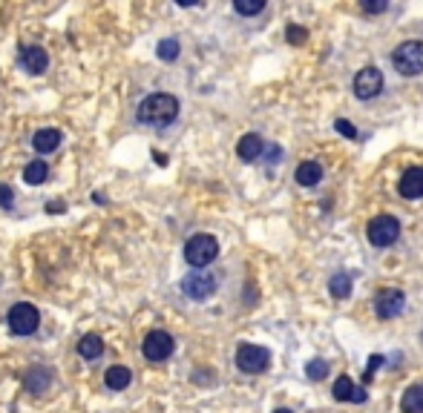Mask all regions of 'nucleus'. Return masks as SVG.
<instances>
[{
    "label": "nucleus",
    "mask_w": 423,
    "mask_h": 413,
    "mask_svg": "<svg viewBox=\"0 0 423 413\" xmlns=\"http://www.w3.org/2000/svg\"><path fill=\"white\" fill-rule=\"evenodd\" d=\"M179 118V98L168 92H156L147 95L144 101L138 104V120L147 127H170Z\"/></svg>",
    "instance_id": "obj_1"
},
{
    "label": "nucleus",
    "mask_w": 423,
    "mask_h": 413,
    "mask_svg": "<svg viewBox=\"0 0 423 413\" xmlns=\"http://www.w3.org/2000/svg\"><path fill=\"white\" fill-rule=\"evenodd\" d=\"M392 66L403 78H415L423 72V40H403L392 52Z\"/></svg>",
    "instance_id": "obj_2"
},
{
    "label": "nucleus",
    "mask_w": 423,
    "mask_h": 413,
    "mask_svg": "<svg viewBox=\"0 0 423 413\" xmlns=\"http://www.w3.org/2000/svg\"><path fill=\"white\" fill-rule=\"evenodd\" d=\"M219 256V241L214 235H207V233H199L193 238H187V244H184V261L196 267V270H205V267L210 264Z\"/></svg>",
    "instance_id": "obj_3"
},
{
    "label": "nucleus",
    "mask_w": 423,
    "mask_h": 413,
    "mask_svg": "<svg viewBox=\"0 0 423 413\" xmlns=\"http://www.w3.org/2000/svg\"><path fill=\"white\" fill-rule=\"evenodd\" d=\"M366 235L371 247H392L401 235V221L394 215H374L366 227Z\"/></svg>",
    "instance_id": "obj_4"
},
{
    "label": "nucleus",
    "mask_w": 423,
    "mask_h": 413,
    "mask_svg": "<svg viewBox=\"0 0 423 413\" xmlns=\"http://www.w3.org/2000/svg\"><path fill=\"white\" fill-rule=\"evenodd\" d=\"M216 287H219L216 276L207 273V270H193V273H187L181 279V293L187 299H193V302H207L216 293Z\"/></svg>",
    "instance_id": "obj_5"
},
{
    "label": "nucleus",
    "mask_w": 423,
    "mask_h": 413,
    "mask_svg": "<svg viewBox=\"0 0 423 413\" xmlns=\"http://www.w3.org/2000/svg\"><path fill=\"white\" fill-rule=\"evenodd\" d=\"M6 322H9V330L15 336H32L38 330V325H40V313L32 304H27V302H17V304L9 307Z\"/></svg>",
    "instance_id": "obj_6"
},
{
    "label": "nucleus",
    "mask_w": 423,
    "mask_h": 413,
    "mask_svg": "<svg viewBox=\"0 0 423 413\" xmlns=\"http://www.w3.org/2000/svg\"><path fill=\"white\" fill-rule=\"evenodd\" d=\"M268 364H271V353L260 345H239L237 350V368L248 376H256V373H265L268 371Z\"/></svg>",
    "instance_id": "obj_7"
},
{
    "label": "nucleus",
    "mask_w": 423,
    "mask_h": 413,
    "mask_svg": "<svg viewBox=\"0 0 423 413\" xmlns=\"http://www.w3.org/2000/svg\"><path fill=\"white\" fill-rule=\"evenodd\" d=\"M176 350V342L168 330H150L144 336V345H141V353H144L147 361H164L170 359Z\"/></svg>",
    "instance_id": "obj_8"
},
{
    "label": "nucleus",
    "mask_w": 423,
    "mask_h": 413,
    "mask_svg": "<svg viewBox=\"0 0 423 413\" xmlns=\"http://www.w3.org/2000/svg\"><path fill=\"white\" fill-rule=\"evenodd\" d=\"M380 89H383V72L378 66H363L355 75V95L360 101L378 98Z\"/></svg>",
    "instance_id": "obj_9"
},
{
    "label": "nucleus",
    "mask_w": 423,
    "mask_h": 413,
    "mask_svg": "<svg viewBox=\"0 0 423 413\" xmlns=\"http://www.w3.org/2000/svg\"><path fill=\"white\" fill-rule=\"evenodd\" d=\"M406 307V296L403 290H394V287H386L380 290L378 296H374V313L380 315V319H394V315H401Z\"/></svg>",
    "instance_id": "obj_10"
},
{
    "label": "nucleus",
    "mask_w": 423,
    "mask_h": 413,
    "mask_svg": "<svg viewBox=\"0 0 423 413\" xmlns=\"http://www.w3.org/2000/svg\"><path fill=\"white\" fill-rule=\"evenodd\" d=\"M397 192H401L406 201L423 198V166H409L401 176V181H397Z\"/></svg>",
    "instance_id": "obj_11"
},
{
    "label": "nucleus",
    "mask_w": 423,
    "mask_h": 413,
    "mask_svg": "<svg viewBox=\"0 0 423 413\" xmlns=\"http://www.w3.org/2000/svg\"><path fill=\"white\" fill-rule=\"evenodd\" d=\"M20 66L29 72V75H43L46 66H50V55H46L43 46H23L20 49Z\"/></svg>",
    "instance_id": "obj_12"
},
{
    "label": "nucleus",
    "mask_w": 423,
    "mask_h": 413,
    "mask_svg": "<svg viewBox=\"0 0 423 413\" xmlns=\"http://www.w3.org/2000/svg\"><path fill=\"white\" fill-rule=\"evenodd\" d=\"M61 141H64V135H61V130H38L35 135H32V147H35V153H40V155H50V153H55L58 147H61Z\"/></svg>",
    "instance_id": "obj_13"
},
{
    "label": "nucleus",
    "mask_w": 423,
    "mask_h": 413,
    "mask_svg": "<svg viewBox=\"0 0 423 413\" xmlns=\"http://www.w3.org/2000/svg\"><path fill=\"white\" fill-rule=\"evenodd\" d=\"M23 382H27V391L43 393V391H50V384H52V371L43 368V364H35V368H29V373Z\"/></svg>",
    "instance_id": "obj_14"
},
{
    "label": "nucleus",
    "mask_w": 423,
    "mask_h": 413,
    "mask_svg": "<svg viewBox=\"0 0 423 413\" xmlns=\"http://www.w3.org/2000/svg\"><path fill=\"white\" fill-rule=\"evenodd\" d=\"M262 150H265V143H262V138L256 135V132L242 135L239 143H237V155H239L242 161H256V158L262 155Z\"/></svg>",
    "instance_id": "obj_15"
},
{
    "label": "nucleus",
    "mask_w": 423,
    "mask_h": 413,
    "mask_svg": "<svg viewBox=\"0 0 423 413\" xmlns=\"http://www.w3.org/2000/svg\"><path fill=\"white\" fill-rule=\"evenodd\" d=\"M334 399H337V402H366V391L355 387L351 376H340V379L334 382Z\"/></svg>",
    "instance_id": "obj_16"
},
{
    "label": "nucleus",
    "mask_w": 423,
    "mask_h": 413,
    "mask_svg": "<svg viewBox=\"0 0 423 413\" xmlns=\"http://www.w3.org/2000/svg\"><path fill=\"white\" fill-rule=\"evenodd\" d=\"M294 178H297L299 187H317V184L322 181V166H320L317 161H302V164L297 166Z\"/></svg>",
    "instance_id": "obj_17"
},
{
    "label": "nucleus",
    "mask_w": 423,
    "mask_h": 413,
    "mask_svg": "<svg viewBox=\"0 0 423 413\" xmlns=\"http://www.w3.org/2000/svg\"><path fill=\"white\" fill-rule=\"evenodd\" d=\"M130 382H133V373H130V368H124V364H112V368L104 373V384L110 387V391H124Z\"/></svg>",
    "instance_id": "obj_18"
},
{
    "label": "nucleus",
    "mask_w": 423,
    "mask_h": 413,
    "mask_svg": "<svg viewBox=\"0 0 423 413\" xmlns=\"http://www.w3.org/2000/svg\"><path fill=\"white\" fill-rule=\"evenodd\" d=\"M351 287H355L351 273H334L332 279H328V293H332L334 299H340V302L351 296Z\"/></svg>",
    "instance_id": "obj_19"
},
{
    "label": "nucleus",
    "mask_w": 423,
    "mask_h": 413,
    "mask_svg": "<svg viewBox=\"0 0 423 413\" xmlns=\"http://www.w3.org/2000/svg\"><path fill=\"white\" fill-rule=\"evenodd\" d=\"M101 353H104V342H101V336H96V333L81 336V342H78V356H81V359L92 361V359H98Z\"/></svg>",
    "instance_id": "obj_20"
},
{
    "label": "nucleus",
    "mask_w": 423,
    "mask_h": 413,
    "mask_svg": "<svg viewBox=\"0 0 423 413\" xmlns=\"http://www.w3.org/2000/svg\"><path fill=\"white\" fill-rule=\"evenodd\" d=\"M403 413H423V384H412L401 399Z\"/></svg>",
    "instance_id": "obj_21"
},
{
    "label": "nucleus",
    "mask_w": 423,
    "mask_h": 413,
    "mask_svg": "<svg viewBox=\"0 0 423 413\" xmlns=\"http://www.w3.org/2000/svg\"><path fill=\"white\" fill-rule=\"evenodd\" d=\"M46 176H50V164L46 161H32V164H27V169H23V181L32 184V187L43 184Z\"/></svg>",
    "instance_id": "obj_22"
},
{
    "label": "nucleus",
    "mask_w": 423,
    "mask_h": 413,
    "mask_svg": "<svg viewBox=\"0 0 423 413\" xmlns=\"http://www.w3.org/2000/svg\"><path fill=\"white\" fill-rule=\"evenodd\" d=\"M179 52H181V46H179L176 38H164V40H158V46H156V55H158L161 61H168V63L176 61Z\"/></svg>",
    "instance_id": "obj_23"
},
{
    "label": "nucleus",
    "mask_w": 423,
    "mask_h": 413,
    "mask_svg": "<svg viewBox=\"0 0 423 413\" xmlns=\"http://www.w3.org/2000/svg\"><path fill=\"white\" fill-rule=\"evenodd\" d=\"M233 9L237 15H245V17H253L265 9V0H233Z\"/></svg>",
    "instance_id": "obj_24"
},
{
    "label": "nucleus",
    "mask_w": 423,
    "mask_h": 413,
    "mask_svg": "<svg viewBox=\"0 0 423 413\" xmlns=\"http://www.w3.org/2000/svg\"><path fill=\"white\" fill-rule=\"evenodd\" d=\"M305 376H309L311 382H322L328 376V361L325 359H311L309 364H305Z\"/></svg>",
    "instance_id": "obj_25"
},
{
    "label": "nucleus",
    "mask_w": 423,
    "mask_h": 413,
    "mask_svg": "<svg viewBox=\"0 0 423 413\" xmlns=\"http://www.w3.org/2000/svg\"><path fill=\"white\" fill-rule=\"evenodd\" d=\"M12 198H15L12 187H9V184H0V207L9 210V207H12Z\"/></svg>",
    "instance_id": "obj_26"
},
{
    "label": "nucleus",
    "mask_w": 423,
    "mask_h": 413,
    "mask_svg": "<svg viewBox=\"0 0 423 413\" xmlns=\"http://www.w3.org/2000/svg\"><path fill=\"white\" fill-rule=\"evenodd\" d=\"M334 127H337V132H340V135H346V138H357V127H355V124H348V120H337Z\"/></svg>",
    "instance_id": "obj_27"
},
{
    "label": "nucleus",
    "mask_w": 423,
    "mask_h": 413,
    "mask_svg": "<svg viewBox=\"0 0 423 413\" xmlns=\"http://www.w3.org/2000/svg\"><path fill=\"white\" fill-rule=\"evenodd\" d=\"M389 9V3H383V0H378V3H371V0H366V3H363V12H374V15H378V12H386Z\"/></svg>",
    "instance_id": "obj_28"
},
{
    "label": "nucleus",
    "mask_w": 423,
    "mask_h": 413,
    "mask_svg": "<svg viewBox=\"0 0 423 413\" xmlns=\"http://www.w3.org/2000/svg\"><path fill=\"white\" fill-rule=\"evenodd\" d=\"M288 40H291V43H297V40H305V29H299V26H291V29H288Z\"/></svg>",
    "instance_id": "obj_29"
},
{
    "label": "nucleus",
    "mask_w": 423,
    "mask_h": 413,
    "mask_svg": "<svg viewBox=\"0 0 423 413\" xmlns=\"http://www.w3.org/2000/svg\"><path fill=\"white\" fill-rule=\"evenodd\" d=\"M380 364H383V356H371V359H369V373H366V379H369L374 371H378Z\"/></svg>",
    "instance_id": "obj_30"
},
{
    "label": "nucleus",
    "mask_w": 423,
    "mask_h": 413,
    "mask_svg": "<svg viewBox=\"0 0 423 413\" xmlns=\"http://www.w3.org/2000/svg\"><path fill=\"white\" fill-rule=\"evenodd\" d=\"M61 210H66V204H61V201H52V204H50V212H61Z\"/></svg>",
    "instance_id": "obj_31"
},
{
    "label": "nucleus",
    "mask_w": 423,
    "mask_h": 413,
    "mask_svg": "<svg viewBox=\"0 0 423 413\" xmlns=\"http://www.w3.org/2000/svg\"><path fill=\"white\" fill-rule=\"evenodd\" d=\"M274 413H294V410H288V407H279V410H274Z\"/></svg>",
    "instance_id": "obj_32"
}]
</instances>
